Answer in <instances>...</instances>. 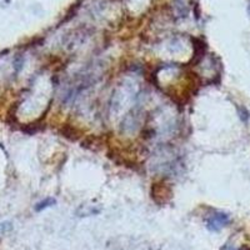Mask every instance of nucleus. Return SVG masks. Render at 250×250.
Masks as SVG:
<instances>
[{
  "instance_id": "1",
  "label": "nucleus",
  "mask_w": 250,
  "mask_h": 250,
  "mask_svg": "<svg viewBox=\"0 0 250 250\" xmlns=\"http://www.w3.org/2000/svg\"><path fill=\"white\" fill-rule=\"evenodd\" d=\"M205 223H207V228L210 231H219L230 223V216L223 211H214L208 216Z\"/></svg>"
},
{
  "instance_id": "2",
  "label": "nucleus",
  "mask_w": 250,
  "mask_h": 250,
  "mask_svg": "<svg viewBox=\"0 0 250 250\" xmlns=\"http://www.w3.org/2000/svg\"><path fill=\"white\" fill-rule=\"evenodd\" d=\"M55 204V199H53V198H46L45 200H43V202L38 203L37 207H35V210L37 211H42L44 210V209H46V208L51 207V205Z\"/></svg>"
},
{
  "instance_id": "3",
  "label": "nucleus",
  "mask_w": 250,
  "mask_h": 250,
  "mask_svg": "<svg viewBox=\"0 0 250 250\" xmlns=\"http://www.w3.org/2000/svg\"><path fill=\"white\" fill-rule=\"evenodd\" d=\"M224 250H235L233 247H227Z\"/></svg>"
},
{
  "instance_id": "4",
  "label": "nucleus",
  "mask_w": 250,
  "mask_h": 250,
  "mask_svg": "<svg viewBox=\"0 0 250 250\" xmlns=\"http://www.w3.org/2000/svg\"><path fill=\"white\" fill-rule=\"evenodd\" d=\"M249 13H250V5H249Z\"/></svg>"
}]
</instances>
